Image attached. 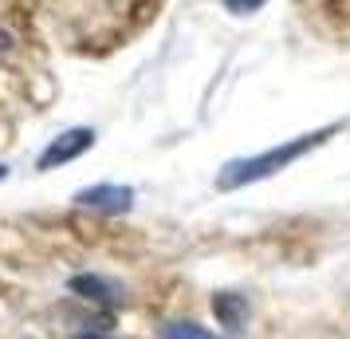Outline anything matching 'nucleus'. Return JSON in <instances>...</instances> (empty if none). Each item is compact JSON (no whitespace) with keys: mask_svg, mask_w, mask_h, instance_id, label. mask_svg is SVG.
<instances>
[{"mask_svg":"<svg viewBox=\"0 0 350 339\" xmlns=\"http://www.w3.org/2000/svg\"><path fill=\"white\" fill-rule=\"evenodd\" d=\"M331 134H338V123H327V127L311 130V134L287 138V142L271 146V150H260V154H248V158L224 162L221 170H217V190L221 194H232V190L256 186V181H264V178H275V174H284L287 166H295L299 158H307L311 150H319Z\"/></svg>","mask_w":350,"mask_h":339,"instance_id":"f257e3e1","label":"nucleus"},{"mask_svg":"<svg viewBox=\"0 0 350 339\" xmlns=\"http://www.w3.org/2000/svg\"><path fill=\"white\" fill-rule=\"evenodd\" d=\"M67 292L83 304L107 307V312H118V307L130 304V288L118 276H107V273H75L67 280Z\"/></svg>","mask_w":350,"mask_h":339,"instance_id":"f03ea898","label":"nucleus"},{"mask_svg":"<svg viewBox=\"0 0 350 339\" xmlns=\"http://www.w3.org/2000/svg\"><path fill=\"white\" fill-rule=\"evenodd\" d=\"M95 138H98V134L91 127H67V130H59V134L40 150L36 170H40V174H48V170H59V166H67V162L83 158V154L95 146Z\"/></svg>","mask_w":350,"mask_h":339,"instance_id":"7ed1b4c3","label":"nucleus"},{"mask_svg":"<svg viewBox=\"0 0 350 339\" xmlns=\"http://www.w3.org/2000/svg\"><path fill=\"white\" fill-rule=\"evenodd\" d=\"M79 210H91V213H111V217H118V213H130L134 210V190L130 186H118V181H95V186H83V190H75V197H71Z\"/></svg>","mask_w":350,"mask_h":339,"instance_id":"20e7f679","label":"nucleus"},{"mask_svg":"<svg viewBox=\"0 0 350 339\" xmlns=\"http://www.w3.org/2000/svg\"><path fill=\"white\" fill-rule=\"evenodd\" d=\"M208 307H213V316H217V323L224 327V336H228V339H237V336H244V331H248L252 304H248V296H244V292H232V288L213 292Z\"/></svg>","mask_w":350,"mask_h":339,"instance_id":"39448f33","label":"nucleus"},{"mask_svg":"<svg viewBox=\"0 0 350 339\" xmlns=\"http://www.w3.org/2000/svg\"><path fill=\"white\" fill-rule=\"evenodd\" d=\"M158 339H228V336H213L197 320H165L158 327Z\"/></svg>","mask_w":350,"mask_h":339,"instance_id":"423d86ee","label":"nucleus"},{"mask_svg":"<svg viewBox=\"0 0 350 339\" xmlns=\"http://www.w3.org/2000/svg\"><path fill=\"white\" fill-rule=\"evenodd\" d=\"M221 4H224V12H232V16H252L268 0H221Z\"/></svg>","mask_w":350,"mask_h":339,"instance_id":"0eeeda50","label":"nucleus"},{"mask_svg":"<svg viewBox=\"0 0 350 339\" xmlns=\"http://www.w3.org/2000/svg\"><path fill=\"white\" fill-rule=\"evenodd\" d=\"M67 339H118L114 331H103V327H79V331H71Z\"/></svg>","mask_w":350,"mask_h":339,"instance_id":"6e6552de","label":"nucleus"},{"mask_svg":"<svg viewBox=\"0 0 350 339\" xmlns=\"http://www.w3.org/2000/svg\"><path fill=\"white\" fill-rule=\"evenodd\" d=\"M8 178V166H4V162H0V181Z\"/></svg>","mask_w":350,"mask_h":339,"instance_id":"1a4fd4ad","label":"nucleus"}]
</instances>
